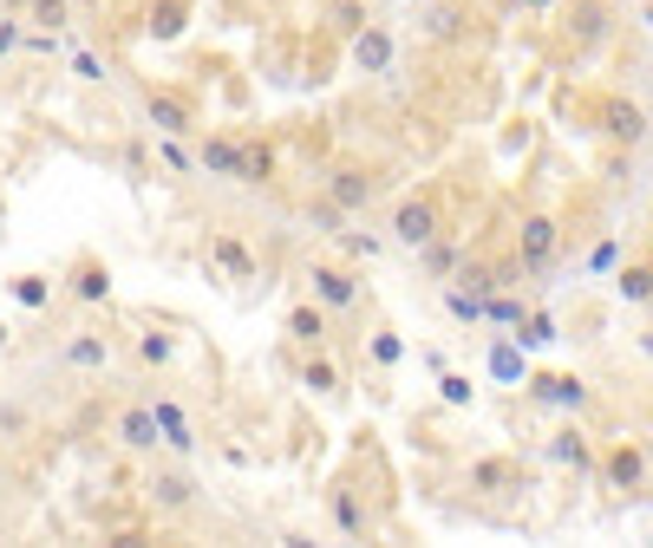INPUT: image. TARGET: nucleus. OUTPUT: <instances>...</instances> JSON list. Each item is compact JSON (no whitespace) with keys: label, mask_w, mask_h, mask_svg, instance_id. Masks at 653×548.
I'll use <instances>...</instances> for the list:
<instances>
[{"label":"nucleus","mask_w":653,"mask_h":548,"mask_svg":"<svg viewBox=\"0 0 653 548\" xmlns=\"http://www.w3.org/2000/svg\"><path fill=\"white\" fill-rule=\"evenodd\" d=\"M196 163H203L209 176H235V170H242V137H203V144H196Z\"/></svg>","instance_id":"obj_13"},{"label":"nucleus","mask_w":653,"mask_h":548,"mask_svg":"<svg viewBox=\"0 0 653 548\" xmlns=\"http://www.w3.org/2000/svg\"><path fill=\"white\" fill-rule=\"evenodd\" d=\"M530 392H536L543 405H569V412H589V386H582V379H536Z\"/></svg>","instance_id":"obj_15"},{"label":"nucleus","mask_w":653,"mask_h":548,"mask_svg":"<svg viewBox=\"0 0 653 548\" xmlns=\"http://www.w3.org/2000/svg\"><path fill=\"white\" fill-rule=\"evenodd\" d=\"M347 255H360V261H373V255H379V235H347Z\"/></svg>","instance_id":"obj_34"},{"label":"nucleus","mask_w":653,"mask_h":548,"mask_svg":"<svg viewBox=\"0 0 653 548\" xmlns=\"http://www.w3.org/2000/svg\"><path fill=\"white\" fill-rule=\"evenodd\" d=\"M373 196H379V176H373V170H360V163H340V170L327 176V203H334L340 216H366V209H373Z\"/></svg>","instance_id":"obj_1"},{"label":"nucleus","mask_w":653,"mask_h":548,"mask_svg":"<svg viewBox=\"0 0 653 548\" xmlns=\"http://www.w3.org/2000/svg\"><path fill=\"white\" fill-rule=\"evenodd\" d=\"M26 20H33V26H65V0H33Z\"/></svg>","instance_id":"obj_28"},{"label":"nucleus","mask_w":653,"mask_h":548,"mask_svg":"<svg viewBox=\"0 0 653 548\" xmlns=\"http://www.w3.org/2000/svg\"><path fill=\"white\" fill-rule=\"evenodd\" d=\"M451 314H458V320H484V301L464 294V288H451Z\"/></svg>","instance_id":"obj_29"},{"label":"nucleus","mask_w":653,"mask_h":548,"mask_svg":"<svg viewBox=\"0 0 653 548\" xmlns=\"http://www.w3.org/2000/svg\"><path fill=\"white\" fill-rule=\"evenodd\" d=\"M209 255H216V268H229L235 281H255V255H249L235 235H216V242H209Z\"/></svg>","instance_id":"obj_16"},{"label":"nucleus","mask_w":653,"mask_h":548,"mask_svg":"<svg viewBox=\"0 0 653 548\" xmlns=\"http://www.w3.org/2000/svg\"><path fill=\"white\" fill-rule=\"evenodd\" d=\"M72 294H78V301H105V294H111V275H105V261H92V255H85V261L72 268Z\"/></svg>","instance_id":"obj_18"},{"label":"nucleus","mask_w":653,"mask_h":548,"mask_svg":"<svg viewBox=\"0 0 653 548\" xmlns=\"http://www.w3.org/2000/svg\"><path fill=\"white\" fill-rule=\"evenodd\" d=\"M118 438H124V451H157V445H164V438H157L150 405H131V412L118 418Z\"/></svg>","instance_id":"obj_14"},{"label":"nucleus","mask_w":653,"mask_h":548,"mask_svg":"<svg viewBox=\"0 0 653 548\" xmlns=\"http://www.w3.org/2000/svg\"><path fill=\"white\" fill-rule=\"evenodd\" d=\"M268 176H275V157H268V144L242 137V170H235V183H268Z\"/></svg>","instance_id":"obj_20"},{"label":"nucleus","mask_w":653,"mask_h":548,"mask_svg":"<svg viewBox=\"0 0 653 548\" xmlns=\"http://www.w3.org/2000/svg\"><path fill=\"white\" fill-rule=\"evenodd\" d=\"M608 484L615 490H641L648 484V451L641 445H615L608 451Z\"/></svg>","instance_id":"obj_12"},{"label":"nucleus","mask_w":653,"mask_h":548,"mask_svg":"<svg viewBox=\"0 0 653 548\" xmlns=\"http://www.w3.org/2000/svg\"><path fill=\"white\" fill-rule=\"evenodd\" d=\"M307 281H314V301H321V307H353V301H360V281H353L347 268H334V261H314Z\"/></svg>","instance_id":"obj_7"},{"label":"nucleus","mask_w":653,"mask_h":548,"mask_svg":"<svg viewBox=\"0 0 653 548\" xmlns=\"http://www.w3.org/2000/svg\"><path fill=\"white\" fill-rule=\"evenodd\" d=\"M425 33H432V39H458V33H464V7H432V13H425Z\"/></svg>","instance_id":"obj_22"},{"label":"nucleus","mask_w":653,"mask_h":548,"mask_svg":"<svg viewBox=\"0 0 653 548\" xmlns=\"http://www.w3.org/2000/svg\"><path fill=\"white\" fill-rule=\"evenodd\" d=\"M137 353H144V366H164V360H170V340H164V333H144Z\"/></svg>","instance_id":"obj_32"},{"label":"nucleus","mask_w":653,"mask_h":548,"mask_svg":"<svg viewBox=\"0 0 653 548\" xmlns=\"http://www.w3.org/2000/svg\"><path fill=\"white\" fill-rule=\"evenodd\" d=\"M150 33H157V39H177V33H183V0L157 7V13H150Z\"/></svg>","instance_id":"obj_26"},{"label":"nucleus","mask_w":653,"mask_h":548,"mask_svg":"<svg viewBox=\"0 0 653 548\" xmlns=\"http://www.w3.org/2000/svg\"><path fill=\"white\" fill-rule=\"evenodd\" d=\"M445 399H451V405H471V379H458V373H445Z\"/></svg>","instance_id":"obj_35"},{"label":"nucleus","mask_w":653,"mask_h":548,"mask_svg":"<svg viewBox=\"0 0 653 548\" xmlns=\"http://www.w3.org/2000/svg\"><path fill=\"white\" fill-rule=\"evenodd\" d=\"M471 490H484V497L523 490V464H517V458H477V464H471Z\"/></svg>","instance_id":"obj_9"},{"label":"nucleus","mask_w":653,"mask_h":548,"mask_svg":"<svg viewBox=\"0 0 653 548\" xmlns=\"http://www.w3.org/2000/svg\"><path fill=\"white\" fill-rule=\"evenodd\" d=\"M438 235V203L432 196H406L399 209H392V242L399 248H425Z\"/></svg>","instance_id":"obj_2"},{"label":"nucleus","mask_w":653,"mask_h":548,"mask_svg":"<svg viewBox=\"0 0 653 548\" xmlns=\"http://www.w3.org/2000/svg\"><path fill=\"white\" fill-rule=\"evenodd\" d=\"M517 340H530V346H543V340H556V320H549V314H536V320H530V333H517Z\"/></svg>","instance_id":"obj_33"},{"label":"nucleus","mask_w":653,"mask_h":548,"mask_svg":"<svg viewBox=\"0 0 653 548\" xmlns=\"http://www.w3.org/2000/svg\"><path fill=\"white\" fill-rule=\"evenodd\" d=\"M621 301H648V261H634V268H621Z\"/></svg>","instance_id":"obj_27"},{"label":"nucleus","mask_w":653,"mask_h":548,"mask_svg":"<svg viewBox=\"0 0 653 548\" xmlns=\"http://www.w3.org/2000/svg\"><path fill=\"white\" fill-rule=\"evenodd\" d=\"M569 33H576V46H602L615 33V0H576L569 7Z\"/></svg>","instance_id":"obj_5"},{"label":"nucleus","mask_w":653,"mask_h":548,"mask_svg":"<svg viewBox=\"0 0 653 548\" xmlns=\"http://www.w3.org/2000/svg\"><path fill=\"white\" fill-rule=\"evenodd\" d=\"M144 111H150V124H157L164 137H190V131H196V105L177 98V92H150Z\"/></svg>","instance_id":"obj_6"},{"label":"nucleus","mask_w":653,"mask_h":548,"mask_svg":"<svg viewBox=\"0 0 653 548\" xmlns=\"http://www.w3.org/2000/svg\"><path fill=\"white\" fill-rule=\"evenodd\" d=\"M288 340H294V346H321V340H327V314H321L314 301L294 307V314H288Z\"/></svg>","instance_id":"obj_17"},{"label":"nucleus","mask_w":653,"mask_h":548,"mask_svg":"<svg viewBox=\"0 0 653 548\" xmlns=\"http://www.w3.org/2000/svg\"><path fill=\"white\" fill-rule=\"evenodd\" d=\"M556 242H563L556 216H530L523 235H517V268H523V275H543V268L556 261Z\"/></svg>","instance_id":"obj_3"},{"label":"nucleus","mask_w":653,"mask_h":548,"mask_svg":"<svg viewBox=\"0 0 653 548\" xmlns=\"http://www.w3.org/2000/svg\"><path fill=\"white\" fill-rule=\"evenodd\" d=\"M523 7H530V13H556L563 0H523Z\"/></svg>","instance_id":"obj_36"},{"label":"nucleus","mask_w":653,"mask_h":548,"mask_svg":"<svg viewBox=\"0 0 653 548\" xmlns=\"http://www.w3.org/2000/svg\"><path fill=\"white\" fill-rule=\"evenodd\" d=\"M144 490H150V510H157V516H183V510L196 503V484H190L183 471H157Z\"/></svg>","instance_id":"obj_8"},{"label":"nucleus","mask_w":653,"mask_h":548,"mask_svg":"<svg viewBox=\"0 0 653 548\" xmlns=\"http://www.w3.org/2000/svg\"><path fill=\"white\" fill-rule=\"evenodd\" d=\"M334 523H340L347 536H366V510L353 503V490H334Z\"/></svg>","instance_id":"obj_23"},{"label":"nucleus","mask_w":653,"mask_h":548,"mask_svg":"<svg viewBox=\"0 0 653 548\" xmlns=\"http://www.w3.org/2000/svg\"><path fill=\"white\" fill-rule=\"evenodd\" d=\"M353 65H360V72H392V33H386V26H360Z\"/></svg>","instance_id":"obj_10"},{"label":"nucleus","mask_w":653,"mask_h":548,"mask_svg":"<svg viewBox=\"0 0 653 548\" xmlns=\"http://www.w3.org/2000/svg\"><path fill=\"white\" fill-rule=\"evenodd\" d=\"M150 418H157V438H164L177 458H190V451H196V431H190V418H183L170 399H157V405H150Z\"/></svg>","instance_id":"obj_11"},{"label":"nucleus","mask_w":653,"mask_h":548,"mask_svg":"<svg viewBox=\"0 0 653 548\" xmlns=\"http://www.w3.org/2000/svg\"><path fill=\"white\" fill-rule=\"evenodd\" d=\"M419 255H425V268H432V275H451V268H458V242H438V235H432Z\"/></svg>","instance_id":"obj_25"},{"label":"nucleus","mask_w":653,"mask_h":548,"mask_svg":"<svg viewBox=\"0 0 653 548\" xmlns=\"http://www.w3.org/2000/svg\"><path fill=\"white\" fill-rule=\"evenodd\" d=\"M301 386H314V392H340V373H334V360H321V353H314V360L301 366Z\"/></svg>","instance_id":"obj_24"},{"label":"nucleus","mask_w":653,"mask_h":548,"mask_svg":"<svg viewBox=\"0 0 653 548\" xmlns=\"http://www.w3.org/2000/svg\"><path fill=\"white\" fill-rule=\"evenodd\" d=\"M549 458H556V464H576V471H589V464H595V451H589V438H582V431H556Z\"/></svg>","instance_id":"obj_21"},{"label":"nucleus","mask_w":653,"mask_h":548,"mask_svg":"<svg viewBox=\"0 0 653 548\" xmlns=\"http://www.w3.org/2000/svg\"><path fill=\"white\" fill-rule=\"evenodd\" d=\"M307 222H314L321 235H340V209H334V203H321V209H307Z\"/></svg>","instance_id":"obj_30"},{"label":"nucleus","mask_w":653,"mask_h":548,"mask_svg":"<svg viewBox=\"0 0 653 548\" xmlns=\"http://www.w3.org/2000/svg\"><path fill=\"white\" fill-rule=\"evenodd\" d=\"M13 294H20L26 307H39V301H46V281H39V275H20V281H13Z\"/></svg>","instance_id":"obj_31"},{"label":"nucleus","mask_w":653,"mask_h":548,"mask_svg":"<svg viewBox=\"0 0 653 548\" xmlns=\"http://www.w3.org/2000/svg\"><path fill=\"white\" fill-rule=\"evenodd\" d=\"M111 360V340L105 333H78L72 346H65V366H78V373H92V366H105Z\"/></svg>","instance_id":"obj_19"},{"label":"nucleus","mask_w":653,"mask_h":548,"mask_svg":"<svg viewBox=\"0 0 653 548\" xmlns=\"http://www.w3.org/2000/svg\"><path fill=\"white\" fill-rule=\"evenodd\" d=\"M602 131H608L615 144H628V150H641V144H648V111H641L634 98H608V105H602Z\"/></svg>","instance_id":"obj_4"},{"label":"nucleus","mask_w":653,"mask_h":548,"mask_svg":"<svg viewBox=\"0 0 653 548\" xmlns=\"http://www.w3.org/2000/svg\"><path fill=\"white\" fill-rule=\"evenodd\" d=\"M615 7H621V0H615Z\"/></svg>","instance_id":"obj_37"}]
</instances>
